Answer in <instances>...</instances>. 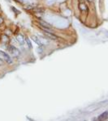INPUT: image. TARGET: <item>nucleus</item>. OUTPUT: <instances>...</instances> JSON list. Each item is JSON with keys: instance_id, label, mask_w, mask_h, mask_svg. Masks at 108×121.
I'll use <instances>...</instances> for the list:
<instances>
[{"instance_id": "nucleus-1", "label": "nucleus", "mask_w": 108, "mask_h": 121, "mask_svg": "<svg viewBox=\"0 0 108 121\" xmlns=\"http://www.w3.org/2000/svg\"><path fill=\"white\" fill-rule=\"evenodd\" d=\"M7 49H8V52L10 53L12 55V56H15V57L19 56L20 54V52L18 48H15V47L13 45H9L8 48H7Z\"/></svg>"}, {"instance_id": "nucleus-12", "label": "nucleus", "mask_w": 108, "mask_h": 121, "mask_svg": "<svg viewBox=\"0 0 108 121\" xmlns=\"http://www.w3.org/2000/svg\"><path fill=\"white\" fill-rule=\"evenodd\" d=\"M3 65V60L0 58V65Z\"/></svg>"}, {"instance_id": "nucleus-8", "label": "nucleus", "mask_w": 108, "mask_h": 121, "mask_svg": "<svg viewBox=\"0 0 108 121\" xmlns=\"http://www.w3.org/2000/svg\"><path fill=\"white\" fill-rule=\"evenodd\" d=\"M79 9L82 11V12H83V11H88V7L85 4V3H80L79 4Z\"/></svg>"}, {"instance_id": "nucleus-11", "label": "nucleus", "mask_w": 108, "mask_h": 121, "mask_svg": "<svg viewBox=\"0 0 108 121\" xmlns=\"http://www.w3.org/2000/svg\"><path fill=\"white\" fill-rule=\"evenodd\" d=\"M11 10H13V11H14L16 13V14H20V11H17V10L15 9L14 7H11Z\"/></svg>"}, {"instance_id": "nucleus-3", "label": "nucleus", "mask_w": 108, "mask_h": 121, "mask_svg": "<svg viewBox=\"0 0 108 121\" xmlns=\"http://www.w3.org/2000/svg\"><path fill=\"white\" fill-rule=\"evenodd\" d=\"M43 33H44V35L46 36V37H48L50 40H57V36L55 35H54L53 33H51L50 32V30H43Z\"/></svg>"}, {"instance_id": "nucleus-2", "label": "nucleus", "mask_w": 108, "mask_h": 121, "mask_svg": "<svg viewBox=\"0 0 108 121\" xmlns=\"http://www.w3.org/2000/svg\"><path fill=\"white\" fill-rule=\"evenodd\" d=\"M0 58L3 59L4 61H6L8 64H12V59L11 58L8 54L7 52H3V51H0Z\"/></svg>"}, {"instance_id": "nucleus-9", "label": "nucleus", "mask_w": 108, "mask_h": 121, "mask_svg": "<svg viewBox=\"0 0 108 121\" xmlns=\"http://www.w3.org/2000/svg\"><path fill=\"white\" fill-rule=\"evenodd\" d=\"M25 41L27 42V44H28V46L29 47V48H32V44H31V41H30V40H29V37H25Z\"/></svg>"}, {"instance_id": "nucleus-7", "label": "nucleus", "mask_w": 108, "mask_h": 121, "mask_svg": "<svg viewBox=\"0 0 108 121\" xmlns=\"http://www.w3.org/2000/svg\"><path fill=\"white\" fill-rule=\"evenodd\" d=\"M108 119V112H103V114H101L100 116H98V120H105Z\"/></svg>"}, {"instance_id": "nucleus-5", "label": "nucleus", "mask_w": 108, "mask_h": 121, "mask_svg": "<svg viewBox=\"0 0 108 121\" xmlns=\"http://www.w3.org/2000/svg\"><path fill=\"white\" fill-rule=\"evenodd\" d=\"M31 39L34 41L35 43H36L37 44H38V46H42L43 44H42V41L40 40V39H39L38 36H31Z\"/></svg>"}, {"instance_id": "nucleus-6", "label": "nucleus", "mask_w": 108, "mask_h": 121, "mask_svg": "<svg viewBox=\"0 0 108 121\" xmlns=\"http://www.w3.org/2000/svg\"><path fill=\"white\" fill-rule=\"evenodd\" d=\"M16 40H17V41H18L19 44H25V37L22 36L21 34H18L16 36Z\"/></svg>"}, {"instance_id": "nucleus-4", "label": "nucleus", "mask_w": 108, "mask_h": 121, "mask_svg": "<svg viewBox=\"0 0 108 121\" xmlns=\"http://www.w3.org/2000/svg\"><path fill=\"white\" fill-rule=\"evenodd\" d=\"M39 24L41 25V27H42V28L43 30H50V29L52 28V25H50V23L45 22V21L40 20L39 21Z\"/></svg>"}, {"instance_id": "nucleus-13", "label": "nucleus", "mask_w": 108, "mask_h": 121, "mask_svg": "<svg viewBox=\"0 0 108 121\" xmlns=\"http://www.w3.org/2000/svg\"><path fill=\"white\" fill-rule=\"evenodd\" d=\"M2 23H3V19H2V18H0V24H1Z\"/></svg>"}, {"instance_id": "nucleus-10", "label": "nucleus", "mask_w": 108, "mask_h": 121, "mask_svg": "<svg viewBox=\"0 0 108 121\" xmlns=\"http://www.w3.org/2000/svg\"><path fill=\"white\" fill-rule=\"evenodd\" d=\"M3 42H8V37H7V36H3Z\"/></svg>"}]
</instances>
